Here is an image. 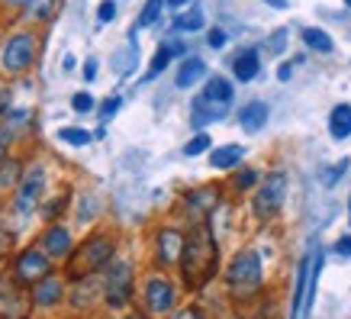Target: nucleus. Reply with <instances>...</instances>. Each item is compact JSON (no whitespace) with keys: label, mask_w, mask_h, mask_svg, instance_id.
<instances>
[{"label":"nucleus","mask_w":351,"mask_h":319,"mask_svg":"<svg viewBox=\"0 0 351 319\" xmlns=\"http://www.w3.org/2000/svg\"><path fill=\"white\" fill-rule=\"evenodd\" d=\"M104 297L113 309H123L132 297V265L129 261H113L107 268V287H104Z\"/></svg>","instance_id":"7"},{"label":"nucleus","mask_w":351,"mask_h":319,"mask_svg":"<svg viewBox=\"0 0 351 319\" xmlns=\"http://www.w3.org/2000/svg\"><path fill=\"white\" fill-rule=\"evenodd\" d=\"M97 16H100V23L117 20V3H113V0H104V3H100V10H97Z\"/></svg>","instance_id":"30"},{"label":"nucleus","mask_w":351,"mask_h":319,"mask_svg":"<svg viewBox=\"0 0 351 319\" xmlns=\"http://www.w3.org/2000/svg\"><path fill=\"white\" fill-rule=\"evenodd\" d=\"M226 281H229V287H232L239 297L255 294V290L261 287V255L252 252V248L239 252V255L232 258L229 271H226Z\"/></svg>","instance_id":"3"},{"label":"nucleus","mask_w":351,"mask_h":319,"mask_svg":"<svg viewBox=\"0 0 351 319\" xmlns=\"http://www.w3.org/2000/svg\"><path fill=\"white\" fill-rule=\"evenodd\" d=\"M206 43H210V49H223V45H226V32L223 29H210V39H206Z\"/></svg>","instance_id":"38"},{"label":"nucleus","mask_w":351,"mask_h":319,"mask_svg":"<svg viewBox=\"0 0 351 319\" xmlns=\"http://www.w3.org/2000/svg\"><path fill=\"white\" fill-rule=\"evenodd\" d=\"M203 100H210V104H219V106H229L232 100V81L229 78H219L213 75L203 87Z\"/></svg>","instance_id":"16"},{"label":"nucleus","mask_w":351,"mask_h":319,"mask_svg":"<svg viewBox=\"0 0 351 319\" xmlns=\"http://www.w3.org/2000/svg\"><path fill=\"white\" fill-rule=\"evenodd\" d=\"M329 132L332 139H348L351 136V104H339L329 117Z\"/></svg>","instance_id":"17"},{"label":"nucleus","mask_w":351,"mask_h":319,"mask_svg":"<svg viewBox=\"0 0 351 319\" xmlns=\"http://www.w3.org/2000/svg\"><path fill=\"white\" fill-rule=\"evenodd\" d=\"M13 178H16V165H13V161H3V165H0V187H7Z\"/></svg>","instance_id":"31"},{"label":"nucleus","mask_w":351,"mask_h":319,"mask_svg":"<svg viewBox=\"0 0 351 319\" xmlns=\"http://www.w3.org/2000/svg\"><path fill=\"white\" fill-rule=\"evenodd\" d=\"M55 10H58L55 0H29V3H26V16L36 23H49L55 16Z\"/></svg>","instance_id":"21"},{"label":"nucleus","mask_w":351,"mask_h":319,"mask_svg":"<svg viewBox=\"0 0 351 319\" xmlns=\"http://www.w3.org/2000/svg\"><path fill=\"white\" fill-rule=\"evenodd\" d=\"M64 203H68V197H58V200H55V203H49V206H45V220H52V216H55V213H58V210H62Z\"/></svg>","instance_id":"39"},{"label":"nucleus","mask_w":351,"mask_h":319,"mask_svg":"<svg viewBox=\"0 0 351 319\" xmlns=\"http://www.w3.org/2000/svg\"><path fill=\"white\" fill-rule=\"evenodd\" d=\"M258 68H261V58H258L255 49H245L232 58V75L235 81H252L258 75Z\"/></svg>","instance_id":"15"},{"label":"nucleus","mask_w":351,"mask_h":319,"mask_svg":"<svg viewBox=\"0 0 351 319\" xmlns=\"http://www.w3.org/2000/svg\"><path fill=\"white\" fill-rule=\"evenodd\" d=\"M171 319H203V313L200 309H193V307H187V309H181V313H174Z\"/></svg>","instance_id":"40"},{"label":"nucleus","mask_w":351,"mask_h":319,"mask_svg":"<svg viewBox=\"0 0 351 319\" xmlns=\"http://www.w3.org/2000/svg\"><path fill=\"white\" fill-rule=\"evenodd\" d=\"M7 149H10V129L0 126V165L7 161Z\"/></svg>","instance_id":"35"},{"label":"nucleus","mask_w":351,"mask_h":319,"mask_svg":"<svg viewBox=\"0 0 351 319\" xmlns=\"http://www.w3.org/2000/svg\"><path fill=\"white\" fill-rule=\"evenodd\" d=\"M49 255H45L43 248H26L16 255V265H13V277H16V284L23 287H36L39 281L49 277Z\"/></svg>","instance_id":"6"},{"label":"nucleus","mask_w":351,"mask_h":319,"mask_svg":"<svg viewBox=\"0 0 351 319\" xmlns=\"http://www.w3.org/2000/svg\"><path fill=\"white\" fill-rule=\"evenodd\" d=\"M242 155H245L242 145H223V149L210 152V165H213L216 171H229V168H235V165L242 161Z\"/></svg>","instance_id":"18"},{"label":"nucleus","mask_w":351,"mask_h":319,"mask_svg":"<svg viewBox=\"0 0 351 319\" xmlns=\"http://www.w3.org/2000/svg\"><path fill=\"white\" fill-rule=\"evenodd\" d=\"M335 255L351 258V235H341L339 242H335Z\"/></svg>","instance_id":"36"},{"label":"nucleus","mask_w":351,"mask_h":319,"mask_svg":"<svg viewBox=\"0 0 351 319\" xmlns=\"http://www.w3.org/2000/svg\"><path fill=\"white\" fill-rule=\"evenodd\" d=\"M303 43H306L309 49H316V52H332V36L316 29V26H306V29H303Z\"/></svg>","instance_id":"22"},{"label":"nucleus","mask_w":351,"mask_h":319,"mask_svg":"<svg viewBox=\"0 0 351 319\" xmlns=\"http://www.w3.org/2000/svg\"><path fill=\"white\" fill-rule=\"evenodd\" d=\"M235 184H239V191H248V187H255V184H258V174H255V171H242Z\"/></svg>","instance_id":"34"},{"label":"nucleus","mask_w":351,"mask_h":319,"mask_svg":"<svg viewBox=\"0 0 351 319\" xmlns=\"http://www.w3.org/2000/svg\"><path fill=\"white\" fill-rule=\"evenodd\" d=\"M84 78H87V81H94V78H97V62H94V58L84 64Z\"/></svg>","instance_id":"42"},{"label":"nucleus","mask_w":351,"mask_h":319,"mask_svg":"<svg viewBox=\"0 0 351 319\" xmlns=\"http://www.w3.org/2000/svg\"><path fill=\"white\" fill-rule=\"evenodd\" d=\"M43 252L55 261H62V258H71L75 255V245H71V233L64 229V226H49L43 235Z\"/></svg>","instance_id":"10"},{"label":"nucleus","mask_w":351,"mask_h":319,"mask_svg":"<svg viewBox=\"0 0 351 319\" xmlns=\"http://www.w3.org/2000/svg\"><path fill=\"white\" fill-rule=\"evenodd\" d=\"M284 197H287V174L284 171H271L255 193V216L258 220L277 216V210L284 206Z\"/></svg>","instance_id":"5"},{"label":"nucleus","mask_w":351,"mask_h":319,"mask_svg":"<svg viewBox=\"0 0 351 319\" xmlns=\"http://www.w3.org/2000/svg\"><path fill=\"white\" fill-rule=\"evenodd\" d=\"M113 252H117V245H113L110 235H94V239H87L75 255L68 258V274L75 277V281H84V277L110 268Z\"/></svg>","instance_id":"2"},{"label":"nucleus","mask_w":351,"mask_h":319,"mask_svg":"<svg viewBox=\"0 0 351 319\" xmlns=\"http://www.w3.org/2000/svg\"><path fill=\"white\" fill-rule=\"evenodd\" d=\"M206 78V64L200 62V58H187V62L181 64V71H178V87H193L197 81H203Z\"/></svg>","instance_id":"20"},{"label":"nucleus","mask_w":351,"mask_h":319,"mask_svg":"<svg viewBox=\"0 0 351 319\" xmlns=\"http://www.w3.org/2000/svg\"><path fill=\"white\" fill-rule=\"evenodd\" d=\"M165 3H168V0H149L145 10H142V16H138V29H145V26H152V23H158Z\"/></svg>","instance_id":"25"},{"label":"nucleus","mask_w":351,"mask_h":319,"mask_svg":"<svg viewBox=\"0 0 351 319\" xmlns=\"http://www.w3.org/2000/svg\"><path fill=\"white\" fill-rule=\"evenodd\" d=\"M7 110H10V91L3 87V91H0V117H3Z\"/></svg>","instance_id":"41"},{"label":"nucleus","mask_w":351,"mask_h":319,"mask_svg":"<svg viewBox=\"0 0 351 319\" xmlns=\"http://www.w3.org/2000/svg\"><path fill=\"white\" fill-rule=\"evenodd\" d=\"M265 3H271V7H284V0H265Z\"/></svg>","instance_id":"45"},{"label":"nucleus","mask_w":351,"mask_h":319,"mask_svg":"<svg viewBox=\"0 0 351 319\" xmlns=\"http://www.w3.org/2000/svg\"><path fill=\"white\" fill-rule=\"evenodd\" d=\"M7 123H10V126H26V123H32V113L29 110H13Z\"/></svg>","instance_id":"33"},{"label":"nucleus","mask_w":351,"mask_h":319,"mask_svg":"<svg viewBox=\"0 0 351 319\" xmlns=\"http://www.w3.org/2000/svg\"><path fill=\"white\" fill-rule=\"evenodd\" d=\"M119 106H123V100H119V97H110V100H104V106H100V119H104V123H107V119H113Z\"/></svg>","instance_id":"28"},{"label":"nucleus","mask_w":351,"mask_h":319,"mask_svg":"<svg viewBox=\"0 0 351 319\" xmlns=\"http://www.w3.org/2000/svg\"><path fill=\"white\" fill-rule=\"evenodd\" d=\"M43 191H45V171L39 165H32L26 174H23L20 187H16V213L20 216H29L39 200H43Z\"/></svg>","instance_id":"8"},{"label":"nucleus","mask_w":351,"mask_h":319,"mask_svg":"<svg viewBox=\"0 0 351 319\" xmlns=\"http://www.w3.org/2000/svg\"><path fill=\"white\" fill-rule=\"evenodd\" d=\"M216 261H219V248L206 223H193V229L184 235V255H181V271L187 287H203L210 277L216 274Z\"/></svg>","instance_id":"1"},{"label":"nucleus","mask_w":351,"mask_h":319,"mask_svg":"<svg viewBox=\"0 0 351 319\" xmlns=\"http://www.w3.org/2000/svg\"><path fill=\"white\" fill-rule=\"evenodd\" d=\"M206 26V20H203L200 10H191V13H181V16H174V29L181 32H197Z\"/></svg>","instance_id":"23"},{"label":"nucleus","mask_w":351,"mask_h":319,"mask_svg":"<svg viewBox=\"0 0 351 319\" xmlns=\"http://www.w3.org/2000/svg\"><path fill=\"white\" fill-rule=\"evenodd\" d=\"M58 139L62 142H68V145H87L90 142V132L87 129H77V126H64V129H58Z\"/></svg>","instance_id":"24"},{"label":"nucleus","mask_w":351,"mask_h":319,"mask_svg":"<svg viewBox=\"0 0 351 319\" xmlns=\"http://www.w3.org/2000/svg\"><path fill=\"white\" fill-rule=\"evenodd\" d=\"M284 39H287V32L277 29L274 36H271V45H267V52H280V49H284Z\"/></svg>","instance_id":"37"},{"label":"nucleus","mask_w":351,"mask_h":319,"mask_svg":"<svg viewBox=\"0 0 351 319\" xmlns=\"http://www.w3.org/2000/svg\"><path fill=\"white\" fill-rule=\"evenodd\" d=\"M7 3H13V7H16V3H29V0H7Z\"/></svg>","instance_id":"46"},{"label":"nucleus","mask_w":351,"mask_h":319,"mask_svg":"<svg viewBox=\"0 0 351 319\" xmlns=\"http://www.w3.org/2000/svg\"><path fill=\"white\" fill-rule=\"evenodd\" d=\"M345 168H348V158H345V161H339V165H335V168H332L329 174H326V178H322V181H326V187H332V184L339 181L341 174H345Z\"/></svg>","instance_id":"32"},{"label":"nucleus","mask_w":351,"mask_h":319,"mask_svg":"<svg viewBox=\"0 0 351 319\" xmlns=\"http://www.w3.org/2000/svg\"><path fill=\"white\" fill-rule=\"evenodd\" d=\"M174 303H178V294H174V284H171L168 277H152L149 284H145V307H149L152 316L171 313Z\"/></svg>","instance_id":"9"},{"label":"nucleus","mask_w":351,"mask_h":319,"mask_svg":"<svg viewBox=\"0 0 351 319\" xmlns=\"http://www.w3.org/2000/svg\"><path fill=\"white\" fill-rule=\"evenodd\" d=\"M36 58V36L32 32H20V36H10L7 45L0 49V71L7 75H23L26 68Z\"/></svg>","instance_id":"4"},{"label":"nucleus","mask_w":351,"mask_h":319,"mask_svg":"<svg viewBox=\"0 0 351 319\" xmlns=\"http://www.w3.org/2000/svg\"><path fill=\"white\" fill-rule=\"evenodd\" d=\"M216 203H219V191H216V187H203V191L187 193V210H191L193 223H203Z\"/></svg>","instance_id":"13"},{"label":"nucleus","mask_w":351,"mask_h":319,"mask_svg":"<svg viewBox=\"0 0 351 319\" xmlns=\"http://www.w3.org/2000/svg\"><path fill=\"white\" fill-rule=\"evenodd\" d=\"M210 142H213V139L206 136V132H197V136H193L191 142L184 145V155H187V158H193V155H203V152H210Z\"/></svg>","instance_id":"26"},{"label":"nucleus","mask_w":351,"mask_h":319,"mask_svg":"<svg viewBox=\"0 0 351 319\" xmlns=\"http://www.w3.org/2000/svg\"><path fill=\"white\" fill-rule=\"evenodd\" d=\"M71 106H75L77 113H87V110H94V97L90 94H75L71 97Z\"/></svg>","instance_id":"29"},{"label":"nucleus","mask_w":351,"mask_h":319,"mask_svg":"<svg viewBox=\"0 0 351 319\" xmlns=\"http://www.w3.org/2000/svg\"><path fill=\"white\" fill-rule=\"evenodd\" d=\"M239 123H242L245 132H258V129L267 123V104H261V100L245 104L242 110H239Z\"/></svg>","instance_id":"14"},{"label":"nucleus","mask_w":351,"mask_h":319,"mask_svg":"<svg viewBox=\"0 0 351 319\" xmlns=\"http://www.w3.org/2000/svg\"><path fill=\"white\" fill-rule=\"evenodd\" d=\"M226 117V106L210 104V100H193V126H206V123H216V119Z\"/></svg>","instance_id":"19"},{"label":"nucleus","mask_w":351,"mask_h":319,"mask_svg":"<svg viewBox=\"0 0 351 319\" xmlns=\"http://www.w3.org/2000/svg\"><path fill=\"white\" fill-rule=\"evenodd\" d=\"M290 75H293L290 64H280V68H277V78H280V81H290Z\"/></svg>","instance_id":"43"},{"label":"nucleus","mask_w":351,"mask_h":319,"mask_svg":"<svg viewBox=\"0 0 351 319\" xmlns=\"http://www.w3.org/2000/svg\"><path fill=\"white\" fill-rule=\"evenodd\" d=\"M184 255V235L178 229H161L158 233V261L165 268L178 265Z\"/></svg>","instance_id":"11"},{"label":"nucleus","mask_w":351,"mask_h":319,"mask_svg":"<svg viewBox=\"0 0 351 319\" xmlns=\"http://www.w3.org/2000/svg\"><path fill=\"white\" fill-rule=\"evenodd\" d=\"M184 3H191V0H168V7H184Z\"/></svg>","instance_id":"44"},{"label":"nucleus","mask_w":351,"mask_h":319,"mask_svg":"<svg viewBox=\"0 0 351 319\" xmlns=\"http://www.w3.org/2000/svg\"><path fill=\"white\" fill-rule=\"evenodd\" d=\"M62 297H64V284L52 274L32 287V307H39V309H49L55 303H62Z\"/></svg>","instance_id":"12"},{"label":"nucleus","mask_w":351,"mask_h":319,"mask_svg":"<svg viewBox=\"0 0 351 319\" xmlns=\"http://www.w3.org/2000/svg\"><path fill=\"white\" fill-rule=\"evenodd\" d=\"M345 7H348V10H351V0H345Z\"/></svg>","instance_id":"47"},{"label":"nucleus","mask_w":351,"mask_h":319,"mask_svg":"<svg viewBox=\"0 0 351 319\" xmlns=\"http://www.w3.org/2000/svg\"><path fill=\"white\" fill-rule=\"evenodd\" d=\"M171 58H174V55L168 52V45H161L158 52H155V58H152V68H149V75H145V78H155V75H161V71L168 68V62H171Z\"/></svg>","instance_id":"27"}]
</instances>
